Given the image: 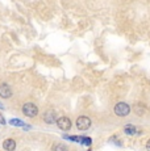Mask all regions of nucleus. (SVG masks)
I'll use <instances>...</instances> for the list:
<instances>
[{
  "mask_svg": "<svg viewBox=\"0 0 150 151\" xmlns=\"http://www.w3.org/2000/svg\"><path fill=\"white\" fill-rule=\"evenodd\" d=\"M56 124L61 130H63V132H67V130L71 129V121L69 117H59Z\"/></svg>",
  "mask_w": 150,
  "mask_h": 151,
  "instance_id": "20e7f679",
  "label": "nucleus"
},
{
  "mask_svg": "<svg viewBox=\"0 0 150 151\" xmlns=\"http://www.w3.org/2000/svg\"><path fill=\"white\" fill-rule=\"evenodd\" d=\"M22 113H24L27 117L33 118L38 114V108H37L33 103H27V104H24V106H22Z\"/></svg>",
  "mask_w": 150,
  "mask_h": 151,
  "instance_id": "f257e3e1",
  "label": "nucleus"
},
{
  "mask_svg": "<svg viewBox=\"0 0 150 151\" xmlns=\"http://www.w3.org/2000/svg\"><path fill=\"white\" fill-rule=\"evenodd\" d=\"M91 126V120L86 116H80L76 120V127L79 130H87Z\"/></svg>",
  "mask_w": 150,
  "mask_h": 151,
  "instance_id": "7ed1b4c3",
  "label": "nucleus"
},
{
  "mask_svg": "<svg viewBox=\"0 0 150 151\" xmlns=\"http://www.w3.org/2000/svg\"><path fill=\"white\" fill-rule=\"evenodd\" d=\"M0 124H1V125L7 124V122H5V120H4V118H3V116H1V114H0Z\"/></svg>",
  "mask_w": 150,
  "mask_h": 151,
  "instance_id": "f8f14e48",
  "label": "nucleus"
},
{
  "mask_svg": "<svg viewBox=\"0 0 150 151\" xmlns=\"http://www.w3.org/2000/svg\"><path fill=\"white\" fill-rule=\"evenodd\" d=\"M57 113L54 110H46L44 113V121L46 124H56L57 122Z\"/></svg>",
  "mask_w": 150,
  "mask_h": 151,
  "instance_id": "39448f33",
  "label": "nucleus"
},
{
  "mask_svg": "<svg viewBox=\"0 0 150 151\" xmlns=\"http://www.w3.org/2000/svg\"><path fill=\"white\" fill-rule=\"evenodd\" d=\"M91 138H87V137H82V139H80V143L82 145H87V146H90L91 145Z\"/></svg>",
  "mask_w": 150,
  "mask_h": 151,
  "instance_id": "9b49d317",
  "label": "nucleus"
},
{
  "mask_svg": "<svg viewBox=\"0 0 150 151\" xmlns=\"http://www.w3.org/2000/svg\"><path fill=\"white\" fill-rule=\"evenodd\" d=\"M53 151H69V149H67V146H66V145L58 143V145H56V146L53 147Z\"/></svg>",
  "mask_w": 150,
  "mask_h": 151,
  "instance_id": "9d476101",
  "label": "nucleus"
},
{
  "mask_svg": "<svg viewBox=\"0 0 150 151\" xmlns=\"http://www.w3.org/2000/svg\"><path fill=\"white\" fill-rule=\"evenodd\" d=\"M0 96L3 99H8L12 96V89H11V87L8 84H5V83L0 84Z\"/></svg>",
  "mask_w": 150,
  "mask_h": 151,
  "instance_id": "423d86ee",
  "label": "nucleus"
},
{
  "mask_svg": "<svg viewBox=\"0 0 150 151\" xmlns=\"http://www.w3.org/2000/svg\"><path fill=\"white\" fill-rule=\"evenodd\" d=\"M3 108H4V106H3V104L0 103V109H3Z\"/></svg>",
  "mask_w": 150,
  "mask_h": 151,
  "instance_id": "4468645a",
  "label": "nucleus"
},
{
  "mask_svg": "<svg viewBox=\"0 0 150 151\" xmlns=\"http://www.w3.org/2000/svg\"><path fill=\"white\" fill-rule=\"evenodd\" d=\"M9 125H12V126H21V127H24V129H30L29 125H25L21 120H17V118L9 120Z\"/></svg>",
  "mask_w": 150,
  "mask_h": 151,
  "instance_id": "1a4fd4ad",
  "label": "nucleus"
},
{
  "mask_svg": "<svg viewBox=\"0 0 150 151\" xmlns=\"http://www.w3.org/2000/svg\"><path fill=\"white\" fill-rule=\"evenodd\" d=\"M115 113L119 117H125V116H128L131 113V106L126 103H119L115 105Z\"/></svg>",
  "mask_w": 150,
  "mask_h": 151,
  "instance_id": "f03ea898",
  "label": "nucleus"
},
{
  "mask_svg": "<svg viewBox=\"0 0 150 151\" xmlns=\"http://www.w3.org/2000/svg\"><path fill=\"white\" fill-rule=\"evenodd\" d=\"M124 133L128 135H134V134H138V133H141V132H138L133 125H126V126L124 127Z\"/></svg>",
  "mask_w": 150,
  "mask_h": 151,
  "instance_id": "6e6552de",
  "label": "nucleus"
},
{
  "mask_svg": "<svg viewBox=\"0 0 150 151\" xmlns=\"http://www.w3.org/2000/svg\"><path fill=\"white\" fill-rule=\"evenodd\" d=\"M3 147H4L5 151H13L16 149V142L13 141V139L8 138V139H5V141L3 142Z\"/></svg>",
  "mask_w": 150,
  "mask_h": 151,
  "instance_id": "0eeeda50",
  "label": "nucleus"
},
{
  "mask_svg": "<svg viewBox=\"0 0 150 151\" xmlns=\"http://www.w3.org/2000/svg\"><path fill=\"white\" fill-rule=\"evenodd\" d=\"M146 150H148V151H150V139L148 141V143H146Z\"/></svg>",
  "mask_w": 150,
  "mask_h": 151,
  "instance_id": "ddd939ff",
  "label": "nucleus"
}]
</instances>
